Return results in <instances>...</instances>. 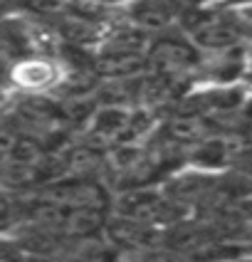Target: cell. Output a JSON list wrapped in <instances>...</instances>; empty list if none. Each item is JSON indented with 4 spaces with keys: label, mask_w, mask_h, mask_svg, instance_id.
<instances>
[{
    "label": "cell",
    "mask_w": 252,
    "mask_h": 262,
    "mask_svg": "<svg viewBox=\"0 0 252 262\" xmlns=\"http://www.w3.org/2000/svg\"><path fill=\"white\" fill-rule=\"evenodd\" d=\"M15 82L22 89H44L55 82V67L44 59H22L15 67Z\"/></svg>",
    "instance_id": "5b68a950"
},
{
    "label": "cell",
    "mask_w": 252,
    "mask_h": 262,
    "mask_svg": "<svg viewBox=\"0 0 252 262\" xmlns=\"http://www.w3.org/2000/svg\"><path fill=\"white\" fill-rule=\"evenodd\" d=\"M121 208H124L126 218H133L139 223H146V225L176 220L173 205L168 203L166 198H161L158 193H148V190H133V193H129L121 201Z\"/></svg>",
    "instance_id": "7a4b0ae2"
},
{
    "label": "cell",
    "mask_w": 252,
    "mask_h": 262,
    "mask_svg": "<svg viewBox=\"0 0 252 262\" xmlns=\"http://www.w3.org/2000/svg\"><path fill=\"white\" fill-rule=\"evenodd\" d=\"M178 0H136L131 17L144 30H163L176 15Z\"/></svg>",
    "instance_id": "3957f363"
},
{
    "label": "cell",
    "mask_w": 252,
    "mask_h": 262,
    "mask_svg": "<svg viewBox=\"0 0 252 262\" xmlns=\"http://www.w3.org/2000/svg\"><path fill=\"white\" fill-rule=\"evenodd\" d=\"M227 5H237L240 10H245V8H252V0H225Z\"/></svg>",
    "instance_id": "8992f818"
},
{
    "label": "cell",
    "mask_w": 252,
    "mask_h": 262,
    "mask_svg": "<svg viewBox=\"0 0 252 262\" xmlns=\"http://www.w3.org/2000/svg\"><path fill=\"white\" fill-rule=\"evenodd\" d=\"M240 163H242V168L252 171V148L247 151V154H245V156H242V161H240Z\"/></svg>",
    "instance_id": "52a82bcc"
},
{
    "label": "cell",
    "mask_w": 252,
    "mask_h": 262,
    "mask_svg": "<svg viewBox=\"0 0 252 262\" xmlns=\"http://www.w3.org/2000/svg\"><path fill=\"white\" fill-rule=\"evenodd\" d=\"M151 57L161 64L163 70H186L198 62V55L191 45L178 42V40H171V37H163L158 40V45L153 47Z\"/></svg>",
    "instance_id": "277c9868"
},
{
    "label": "cell",
    "mask_w": 252,
    "mask_h": 262,
    "mask_svg": "<svg viewBox=\"0 0 252 262\" xmlns=\"http://www.w3.org/2000/svg\"><path fill=\"white\" fill-rule=\"evenodd\" d=\"M227 262H252V255H245V257H235V260H227Z\"/></svg>",
    "instance_id": "ba28073f"
},
{
    "label": "cell",
    "mask_w": 252,
    "mask_h": 262,
    "mask_svg": "<svg viewBox=\"0 0 252 262\" xmlns=\"http://www.w3.org/2000/svg\"><path fill=\"white\" fill-rule=\"evenodd\" d=\"M186 30L198 47L215 50V52L235 50L240 37H242L235 17L225 13H215V10H200V8H195L186 15Z\"/></svg>",
    "instance_id": "6da1fadb"
},
{
    "label": "cell",
    "mask_w": 252,
    "mask_h": 262,
    "mask_svg": "<svg viewBox=\"0 0 252 262\" xmlns=\"http://www.w3.org/2000/svg\"><path fill=\"white\" fill-rule=\"evenodd\" d=\"M242 17H245V20H250V23H252V8H245V10H242Z\"/></svg>",
    "instance_id": "9c48e42d"
},
{
    "label": "cell",
    "mask_w": 252,
    "mask_h": 262,
    "mask_svg": "<svg viewBox=\"0 0 252 262\" xmlns=\"http://www.w3.org/2000/svg\"><path fill=\"white\" fill-rule=\"evenodd\" d=\"M106 3H117V0H106Z\"/></svg>",
    "instance_id": "30bf717a"
}]
</instances>
